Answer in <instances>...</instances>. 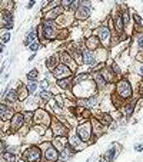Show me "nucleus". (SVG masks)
I'll use <instances>...</instances> for the list:
<instances>
[{"label":"nucleus","instance_id":"obj_16","mask_svg":"<svg viewBox=\"0 0 143 162\" xmlns=\"http://www.w3.org/2000/svg\"><path fill=\"white\" fill-rule=\"evenodd\" d=\"M65 9L62 6H57V7H53V9H49L46 13H44L43 19H47V20H56L57 17H60L63 14Z\"/></svg>","mask_w":143,"mask_h":162},{"label":"nucleus","instance_id":"obj_6","mask_svg":"<svg viewBox=\"0 0 143 162\" xmlns=\"http://www.w3.org/2000/svg\"><path fill=\"white\" fill-rule=\"evenodd\" d=\"M93 34L97 36L100 44H102L103 47H109L110 46V43H112V33H110V29L107 26H105V24L99 26L95 32H93Z\"/></svg>","mask_w":143,"mask_h":162},{"label":"nucleus","instance_id":"obj_49","mask_svg":"<svg viewBox=\"0 0 143 162\" xmlns=\"http://www.w3.org/2000/svg\"><path fill=\"white\" fill-rule=\"evenodd\" d=\"M135 151H136V152H142L143 151V144H137V145L135 146Z\"/></svg>","mask_w":143,"mask_h":162},{"label":"nucleus","instance_id":"obj_14","mask_svg":"<svg viewBox=\"0 0 143 162\" xmlns=\"http://www.w3.org/2000/svg\"><path fill=\"white\" fill-rule=\"evenodd\" d=\"M92 81L95 82V86H96V89H97V91H103V89L106 88V86H107V82L105 81V78H103L102 75H100V72L97 71H93L92 72Z\"/></svg>","mask_w":143,"mask_h":162},{"label":"nucleus","instance_id":"obj_44","mask_svg":"<svg viewBox=\"0 0 143 162\" xmlns=\"http://www.w3.org/2000/svg\"><path fill=\"white\" fill-rule=\"evenodd\" d=\"M136 43H137V47H139L140 50H143V34H139V36H137Z\"/></svg>","mask_w":143,"mask_h":162},{"label":"nucleus","instance_id":"obj_33","mask_svg":"<svg viewBox=\"0 0 143 162\" xmlns=\"http://www.w3.org/2000/svg\"><path fill=\"white\" fill-rule=\"evenodd\" d=\"M23 118H24V125H27L29 128H32V126H33V112L32 111L23 112Z\"/></svg>","mask_w":143,"mask_h":162},{"label":"nucleus","instance_id":"obj_48","mask_svg":"<svg viewBox=\"0 0 143 162\" xmlns=\"http://www.w3.org/2000/svg\"><path fill=\"white\" fill-rule=\"evenodd\" d=\"M7 108V103H4V102H0V116H2V113L4 112V109Z\"/></svg>","mask_w":143,"mask_h":162},{"label":"nucleus","instance_id":"obj_11","mask_svg":"<svg viewBox=\"0 0 143 162\" xmlns=\"http://www.w3.org/2000/svg\"><path fill=\"white\" fill-rule=\"evenodd\" d=\"M67 142L70 144V146L75 149V151H80L82 148H85V146L87 145L86 142H83L82 139L79 138L76 132H70V131H69V133H67Z\"/></svg>","mask_w":143,"mask_h":162},{"label":"nucleus","instance_id":"obj_12","mask_svg":"<svg viewBox=\"0 0 143 162\" xmlns=\"http://www.w3.org/2000/svg\"><path fill=\"white\" fill-rule=\"evenodd\" d=\"M79 105L83 106V108H97L100 105V98L97 95H90L87 98H82L79 99Z\"/></svg>","mask_w":143,"mask_h":162},{"label":"nucleus","instance_id":"obj_3","mask_svg":"<svg viewBox=\"0 0 143 162\" xmlns=\"http://www.w3.org/2000/svg\"><path fill=\"white\" fill-rule=\"evenodd\" d=\"M76 133L83 142L86 144H90V142H95V136H93V131H92V123L90 121H83L80 122L76 128Z\"/></svg>","mask_w":143,"mask_h":162},{"label":"nucleus","instance_id":"obj_41","mask_svg":"<svg viewBox=\"0 0 143 162\" xmlns=\"http://www.w3.org/2000/svg\"><path fill=\"white\" fill-rule=\"evenodd\" d=\"M42 44L39 43V40H36V42H32V43H29V49H30L32 52H37L39 50V47H40Z\"/></svg>","mask_w":143,"mask_h":162},{"label":"nucleus","instance_id":"obj_9","mask_svg":"<svg viewBox=\"0 0 143 162\" xmlns=\"http://www.w3.org/2000/svg\"><path fill=\"white\" fill-rule=\"evenodd\" d=\"M10 132L16 133L24 126V118H23V112H14V115L12 116L10 121Z\"/></svg>","mask_w":143,"mask_h":162},{"label":"nucleus","instance_id":"obj_7","mask_svg":"<svg viewBox=\"0 0 143 162\" xmlns=\"http://www.w3.org/2000/svg\"><path fill=\"white\" fill-rule=\"evenodd\" d=\"M52 116L49 112H46L44 109L37 108L33 112V125H44V126H50Z\"/></svg>","mask_w":143,"mask_h":162},{"label":"nucleus","instance_id":"obj_32","mask_svg":"<svg viewBox=\"0 0 143 162\" xmlns=\"http://www.w3.org/2000/svg\"><path fill=\"white\" fill-rule=\"evenodd\" d=\"M13 115H14V111L10 108V106H7V108L4 109V112L2 113V116H0V121L2 122H9Z\"/></svg>","mask_w":143,"mask_h":162},{"label":"nucleus","instance_id":"obj_19","mask_svg":"<svg viewBox=\"0 0 143 162\" xmlns=\"http://www.w3.org/2000/svg\"><path fill=\"white\" fill-rule=\"evenodd\" d=\"M73 76L70 78H63V79H57L56 81V85H57V88L62 89V91H70L72 85H73Z\"/></svg>","mask_w":143,"mask_h":162},{"label":"nucleus","instance_id":"obj_25","mask_svg":"<svg viewBox=\"0 0 143 162\" xmlns=\"http://www.w3.org/2000/svg\"><path fill=\"white\" fill-rule=\"evenodd\" d=\"M96 119H97V121H99L103 126H109L110 123L113 122L112 115H110V113H107V112H102V113H99Z\"/></svg>","mask_w":143,"mask_h":162},{"label":"nucleus","instance_id":"obj_47","mask_svg":"<svg viewBox=\"0 0 143 162\" xmlns=\"http://www.w3.org/2000/svg\"><path fill=\"white\" fill-rule=\"evenodd\" d=\"M6 146H7V145L4 144V141L0 138V154H3V152L6 151Z\"/></svg>","mask_w":143,"mask_h":162},{"label":"nucleus","instance_id":"obj_1","mask_svg":"<svg viewBox=\"0 0 143 162\" xmlns=\"http://www.w3.org/2000/svg\"><path fill=\"white\" fill-rule=\"evenodd\" d=\"M115 92H116V95L122 99V101H126V99L132 98L133 96V88H132V83H130L129 79L120 78L119 81L116 82Z\"/></svg>","mask_w":143,"mask_h":162},{"label":"nucleus","instance_id":"obj_37","mask_svg":"<svg viewBox=\"0 0 143 162\" xmlns=\"http://www.w3.org/2000/svg\"><path fill=\"white\" fill-rule=\"evenodd\" d=\"M2 17H3V22H13V19H14L12 10H7V9H4V10H3Z\"/></svg>","mask_w":143,"mask_h":162},{"label":"nucleus","instance_id":"obj_50","mask_svg":"<svg viewBox=\"0 0 143 162\" xmlns=\"http://www.w3.org/2000/svg\"><path fill=\"white\" fill-rule=\"evenodd\" d=\"M34 4H36V0H30V2L27 3V6H26V7H27V9H32V7H33Z\"/></svg>","mask_w":143,"mask_h":162},{"label":"nucleus","instance_id":"obj_4","mask_svg":"<svg viewBox=\"0 0 143 162\" xmlns=\"http://www.w3.org/2000/svg\"><path fill=\"white\" fill-rule=\"evenodd\" d=\"M22 159L24 162H40L42 161V149L39 145H29L22 154Z\"/></svg>","mask_w":143,"mask_h":162},{"label":"nucleus","instance_id":"obj_18","mask_svg":"<svg viewBox=\"0 0 143 162\" xmlns=\"http://www.w3.org/2000/svg\"><path fill=\"white\" fill-rule=\"evenodd\" d=\"M39 101H40V99L37 98V95H30V96H27V99L24 101L26 111H33V109H37L39 108V105H37Z\"/></svg>","mask_w":143,"mask_h":162},{"label":"nucleus","instance_id":"obj_5","mask_svg":"<svg viewBox=\"0 0 143 162\" xmlns=\"http://www.w3.org/2000/svg\"><path fill=\"white\" fill-rule=\"evenodd\" d=\"M92 14V2L90 0H80V6L73 13L76 20H86Z\"/></svg>","mask_w":143,"mask_h":162},{"label":"nucleus","instance_id":"obj_20","mask_svg":"<svg viewBox=\"0 0 143 162\" xmlns=\"http://www.w3.org/2000/svg\"><path fill=\"white\" fill-rule=\"evenodd\" d=\"M112 23L115 24V29L117 33H123L125 29H126V27H125V23H123V20H122V16H120V12L116 14V16H113Z\"/></svg>","mask_w":143,"mask_h":162},{"label":"nucleus","instance_id":"obj_22","mask_svg":"<svg viewBox=\"0 0 143 162\" xmlns=\"http://www.w3.org/2000/svg\"><path fill=\"white\" fill-rule=\"evenodd\" d=\"M3 99H4V102H7V103H10V105H13V103H16L17 102V91L16 89H9V91L4 93V96H3Z\"/></svg>","mask_w":143,"mask_h":162},{"label":"nucleus","instance_id":"obj_38","mask_svg":"<svg viewBox=\"0 0 143 162\" xmlns=\"http://www.w3.org/2000/svg\"><path fill=\"white\" fill-rule=\"evenodd\" d=\"M0 39H2L3 43H7V42L10 40V32H9V30L2 32V33H0Z\"/></svg>","mask_w":143,"mask_h":162},{"label":"nucleus","instance_id":"obj_23","mask_svg":"<svg viewBox=\"0 0 143 162\" xmlns=\"http://www.w3.org/2000/svg\"><path fill=\"white\" fill-rule=\"evenodd\" d=\"M135 108H136V101H127L126 103H125V106H123V113H125V116L130 118V116L135 113Z\"/></svg>","mask_w":143,"mask_h":162},{"label":"nucleus","instance_id":"obj_39","mask_svg":"<svg viewBox=\"0 0 143 162\" xmlns=\"http://www.w3.org/2000/svg\"><path fill=\"white\" fill-rule=\"evenodd\" d=\"M73 2H75V0H60V6L63 7L66 12H69V9H70V6H72Z\"/></svg>","mask_w":143,"mask_h":162},{"label":"nucleus","instance_id":"obj_35","mask_svg":"<svg viewBox=\"0 0 143 162\" xmlns=\"http://www.w3.org/2000/svg\"><path fill=\"white\" fill-rule=\"evenodd\" d=\"M2 155H3V158H4V162H16L17 161V154H13V152L4 151Z\"/></svg>","mask_w":143,"mask_h":162},{"label":"nucleus","instance_id":"obj_31","mask_svg":"<svg viewBox=\"0 0 143 162\" xmlns=\"http://www.w3.org/2000/svg\"><path fill=\"white\" fill-rule=\"evenodd\" d=\"M26 88H27L29 96H30V95H36V92H37V89H39V82L37 81H27Z\"/></svg>","mask_w":143,"mask_h":162},{"label":"nucleus","instance_id":"obj_29","mask_svg":"<svg viewBox=\"0 0 143 162\" xmlns=\"http://www.w3.org/2000/svg\"><path fill=\"white\" fill-rule=\"evenodd\" d=\"M37 40V29H32L30 32H27L26 37H24V46H29V43Z\"/></svg>","mask_w":143,"mask_h":162},{"label":"nucleus","instance_id":"obj_27","mask_svg":"<svg viewBox=\"0 0 143 162\" xmlns=\"http://www.w3.org/2000/svg\"><path fill=\"white\" fill-rule=\"evenodd\" d=\"M36 93H37V98L43 102H49L53 99V93L50 92V89H40V91L36 92Z\"/></svg>","mask_w":143,"mask_h":162},{"label":"nucleus","instance_id":"obj_46","mask_svg":"<svg viewBox=\"0 0 143 162\" xmlns=\"http://www.w3.org/2000/svg\"><path fill=\"white\" fill-rule=\"evenodd\" d=\"M132 16H133V19H135V22H136V24H142V17H140L139 14H137V13H133Z\"/></svg>","mask_w":143,"mask_h":162},{"label":"nucleus","instance_id":"obj_21","mask_svg":"<svg viewBox=\"0 0 143 162\" xmlns=\"http://www.w3.org/2000/svg\"><path fill=\"white\" fill-rule=\"evenodd\" d=\"M59 62L63 63V65H67L69 68H70L72 65H76L75 62H73V59H72V55L69 53V52H66V50H63V52L59 53Z\"/></svg>","mask_w":143,"mask_h":162},{"label":"nucleus","instance_id":"obj_57","mask_svg":"<svg viewBox=\"0 0 143 162\" xmlns=\"http://www.w3.org/2000/svg\"><path fill=\"white\" fill-rule=\"evenodd\" d=\"M0 133H2V132H0Z\"/></svg>","mask_w":143,"mask_h":162},{"label":"nucleus","instance_id":"obj_34","mask_svg":"<svg viewBox=\"0 0 143 162\" xmlns=\"http://www.w3.org/2000/svg\"><path fill=\"white\" fill-rule=\"evenodd\" d=\"M120 16H122V20H123V23H125V27L129 26L130 24V10L127 7H125L123 12H120Z\"/></svg>","mask_w":143,"mask_h":162},{"label":"nucleus","instance_id":"obj_13","mask_svg":"<svg viewBox=\"0 0 143 162\" xmlns=\"http://www.w3.org/2000/svg\"><path fill=\"white\" fill-rule=\"evenodd\" d=\"M119 151H122V146H119V144H112V146H110L107 151H106L105 156H103V161L105 162H113L116 159V156H117V154H119Z\"/></svg>","mask_w":143,"mask_h":162},{"label":"nucleus","instance_id":"obj_51","mask_svg":"<svg viewBox=\"0 0 143 162\" xmlns=\"http://www.w3.org/2000/svg\"><path fill=\"white\" fill-rule=\"evenodd\" d=\"M34 58H36V52H33V53L30 55V58H29V62H33Z\"/></svg>","mask_w":143,"mask_h":162},{"label":"nucleus","instance_id":"obj_2","mask_svg":"<svg viewBox=\"0 0 143 162\" xmlns=\"http://www.w3.org/2000/svg\"><path fill=\"white\" fill-rule=\"evenodd\" d=\"M42 158H44L46 162H57L59 161V151L55 145H52V141H44L40 145Z\"/></svg>","mask_w":143,"mask_h":162},{"label":"nucleus","instance_id":"obj_26","mask_svg":"<svg viewBox=\"0 0 143 162\" xmlns=\"http://www.w3.org/2000/svg\"><path fill=\"white\" fill-rule=\"evenodd\" d=\"M16 91H17V101L24 102L26 99H27L29 92H27V88H26V85L20 83V85H19V89H16Z\"/></svg>","mask_w":143,"mask_h":162},{"label":"nucleus","instance_id":"obj_55","mask_svg":"<svg viewBox=\"0 0 143 162\" xmlns=\"http://www.w3.org/2000/svg\"><path fill=\"white\" fill-rule=\"evenodd\" d=\"M119 2H126V0H119Z\"/></svg>","mask_w":143,"mask_h":162},{"label":"nucleus","instance_id":"obj_45","mask_svg":"<svg viewBox=\"0 0 143 162\" xmlns=\"http://www.w3.org/2000/svg\"><path fill=\"white\" fill-rule=\"evenodd\" d=\"M13 22H3V29L4 30H12L13 29Z\"/></svg>","mask_w":143,"mask_h":162},{"label":"nucleus","instance_id":"obj_43","mask_svg":"<svg viewBox=\"0 0 143 162\" xmlns=\"http://www.w3.org/2000/svg\"><path fill=\"white\" fill-rule=\"evenodd\" d=\"M39 88L40 89H49L50 88V82H49V79H43V81L39 82Z\"/></svg>","mask_w":143,"mask_h":162},{"label":"nucleus","instance_id":"obj_24","mask_svg":"<svg viewBox=\"0 0 143 162\" xmlns=\"http://www.w3.org/2000/svg\"><path fill=\"white\" fill-rule=\"evenodd\" d=\"M90 123H92V131H93V136L95 135H97V136H100L103 133V128L105 126L100 123L99 121L96 118H92V121H90Z\"/></svg>","mask_w":143,"mask_h":162},{"label":"nucleus","instance_id":"obj_52","mask_svg":"<svg viewBox=\"0 0 143 162\" xmlns=\"http://www.w3.org/2000/svg\"><path fill=\"white\" fill-rule=\"evenodd\" d=\"M3 50H4V43L3 42H0V53H2Z\"/></svg>","mask_w":143,"mask_h":162},{"label":"nucleus","instance_id":"obj_40","mask_svg":"<svg viewBox=\"0 0 143 162\" xmlns=\"http://www.w3.org/2000/svg\"><path fill=\"white\" fill-rule=\"evenodd\" d=\"M40 26H43V27H56V22L55 20H47V19H43Z\"/></svg>","mask_w":143,"mask_h":162},{"label":"nucleus","instance_id":"obj_53","mask_svg":"<svg viewBox=\"0 0 143 162\" xmlns=\"http://www.w3.org/2000/svg\"><path fill=\"white\" fill-rule=\"evenodd\" d=\"M7 79H9V73L3 75V81H7Z\"/></svg>","mask_w":143,"mask_h":162},{"label":"nucleus","instance_id":"obj_8","mask_svg":"<svg viewBox=\"0 0 143 162\" xmlns=\"http://www.w3.org/2000/svg\"><path fill=\"white\" fill-rule=\"evenodd\" d=\"M49 128L52 129L53 136H67V133H69L67 125L63 123V121H59V119H56V118H52Z\"/></svg>","mask_w":143,"mask_h":162},{"label":"nucleus","instance_id":"obj_30","mask_svg":"<svg viewBox=\"0 0 143 162\" xmlns=\"http://www.w3.org/2000/svg\"><path fill=\"white\" fill-rule=\"evenodd\" d=\"M89 79H92V75L90 73H79L76 75V76H73V85H79V83H82V82H86L89 81Z\"/></svg>","mask_w":143,"mask_h":162},{"label":"nucleus","instance_id":"obj_56","mask_svg":"<svg viewBox=\"0 0 143 162\" xmlns=\"http://www.w3.org/2000/svg\"><path fill=\"white\" fill-rule=\"evenodd\" d=\"M99 162H103V159H100V161H99Z\"/></svg>","mask_w":143,"mask_h":162},{"label":"nucleus","instance_id":"obj_15","mask_svg":"<svg viewBox=\"0 0 143 162\" xmlns=\"http://www.w3.org/2000/svg\"><path fill=\"white\" fill-rule=\"evenodd\" d=\"M85 44H86V46H85L86 49H87V50H92V52L97 50V49H99V47L102 46L96 34H89L87 39L85 40Z\"/></svg>","mask_w":143,"mask_h":162},{"label":"nucleus","instance_id":"obj_28","mask_svg":"<svg viewBox=\"0 0 143 162\" xmlns=\"http://www.w3.org/2000/svg\"><path fill=\"white\" fill-rule=\"evenodd\" d=\"M46 68L49 69V71H53V69L57 66L60 62H59V55H53V56H49L47 59H46Z\"/></svg>","mask_w":143,"mask_h":162},{"label":"nucleus","instance_id":"obj_17","mask_svg":"<svg viewBox=\"0 0 143 162\" xmlns=\"http://www.w3.org/2000/svg\"><path fill=\"white\" fill-rule=\"evenodd\" d=\"M82 56H83V65H87V66H93V65H95L96 62H97L95 52L87 50L86 47L82 50Z\"/></svg>","mask_w":143,"mask_h":162},{"label":"nucleus","instance_id":"obj_10","mask_svg":"<svg viewBox=\"0 0 143 162\" xmlns=\"http://www.w3.org/2000/svg\"><path fill=\"white\" fill-rule=\"evenodd\" d=\"M52 75L55 76L56 79H63V78H70L72 76V69L69 68L67 65H63V63H59L53 71H50Z\"/></svg>","mask_w":143,"mask_h":162},{"label":"nucleus","instance_id":"obj_42","mask_svg":"<svg viewBox=\"0 0 143 162\" xmlns=\"http://www.w3.org/2000/svg\"><path fill=\"white\" fill-rule=\"evenodd\" d=\"M135 73H136L137 76H140V78H143V63H142V62H139V63L136 65V69H135Z\"/></svg>","mask_w":143,"mask_h":162},{"label":"nucleus","instance_id":"obj_54","mask_svg":"<svg viewBox=\"0 0 143 162\" xmlns=\"http://www.w3.org/2000/svg\"><path fill=\"white\" fill-rule=\"evenodd\" d=\"M0 162H4V158H3V155L0 154Z\"/></svg>","mask_w":143,"mask_h":162},{"label":"nucleus","instance_id":"obj_36","mask_svg":"<svg viewBox=\"0 0 143 162\" xmlns=\"http://www.w3.org/2000/svg\"><path fill=\"white\" fill-rule=\"evenodd\" d=\"M26 78H27V81H37L39 78V71L36 68L32 69V71L27 72V75H26Z\"/></svg>","mask_w":143,"mask_h":162}]
</instances>
